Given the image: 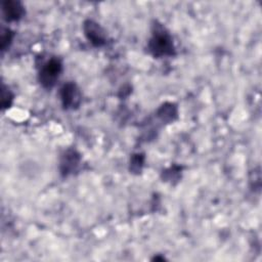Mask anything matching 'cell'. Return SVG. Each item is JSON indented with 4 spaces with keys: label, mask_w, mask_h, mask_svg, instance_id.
<instances>
[{
    "label": "cell",
    "mask_w": 262,
    "mask_h": 262,
    "mask_svg": "<svg viewBox=\"0 0 262 262\" xmlns=\"http://www.w3.org/2000/svg\"><path fill=\"white\" fill-rule=\"evenodd\" d=\"M147 47L155 57L172 56L175 54L172 37L161 25L154 26L152 36L148 41Z\"/></svg>",
    "instance_id": "1"
},
{
    "label": "cell",
    "mask_w": 262,
    "mask_h": 262,
    "mask_svg": "<svg viewBox=\"0 0 262 262\" xmlns=\"http://www.w3.org/2000/svg\"><path fill=\"white\" fill-rule=\"evenodd\" d=\"M62 71V63L58 57H51L40 69L39 82L45 89H50L56 83Z\"/></svg>",
    "instance_id": "2"
},
{
    "label": "cell",
    "mask_w": 262,
    "mask_h": 262,
    "mask_svg": "<svg viewBox=\"0 0 262 262\" xmlns=\"http://www.w3.org/2000/svg\"><path fill=\"white\" fill-rule=\"evenodd\" d=\"M61 104L64 110L77 108L81 103V92L74 82L62 85L59 91Z\"/></svg>",
    "instance_id": "3"
},
{
    "label": "cell",
    "mask_w": 262,
    "mask_h": 262,
    "mask_svg": "<svg viewBox=\"0 0 262 262\" xmlns=\"http://www.w3.org/2000/svg\"><path fill=\"white\" fill-rule=\"evenodd\" d=\"M84 35L95 47H101L106 43V33L103 28L92 19H87L83 24Z\"/></svg>",
    "instance_id": "4"
},
{
    "label": "cell",
    "mask_w": 262,
    "mask_h": 262,
    "mask_svg": "<svg viewBox=\"0 0 262 262\" xmlns=\"http://www.w3.org/2000/svg\"><path fill=\"white\" fill-rule=\"evenodd\" d=\"M81 162L80 155L75 149H68L60 160V173L62 176L73 174L79 167Z\"/></svg>",
    "instance_id": "5"
},
{
    "label": "cell",
    "mask_w": 262,
    "mask_h": 262,
    "mask_svg": "<svg viewBox=\"0 0 262 262\" xmlns=\"http://www.w3.org/2000/svg\"><path fill=\"white\" fill-rule=\"evenodd\" d=\"M2 11L5 20L15 21L19 20L25 14V8L19 1L6 0L2 3Z\"/></svg>",
    "instance_id": "6"
},
{
    "label": "cell",
    "mask_w": 262,
    "mask_h": 262,
    "mask_svg": "<svg viewBox=\"0 0 262 262\" xmlns=\"http://www.w3.org/2000/svg\"><path fill=\"white\" fill-rule=\"evenodd\" d=\"M158 114L163 121H173L174 118L177 116V108L172 103H165L160 107Z\"/></svg>",
    "instance_id": "7"
},
{
    "label": "cell",
    "mask_w": 262,
    "mask_h": 262,
    "mask_svg": "<svg viewBox=\"0 0 262 262\" xmlns=\"http://www.w3.org/2000/svg\"><path fill=\"white\" fill-rule=\"evenodd\" d=\"M13 32L9 28H2L1 31V50L5 51L11 44L13 39Z\"/></svg>",
    "instance_id": "8"
},
{
    "label": "cell",
    "mask_w": 262,
    "mask_h": 262,
    "mask_svg": "<svg viewBox=\"0 0 262 262\" xmlns=\"http://www.w3.org/2000/svg\"><path fill=\"white\" fill-rule=\"evenodd\" d=\"M12 100H13V95L10 92V90L8 88H6L5 85H2V99H1L2 108L5 110V108L10 107Z\"/></svg>",
    "instance_id": "9"
},
{
    "label": "cell",
    "mask_w": 262,
    "mask_h": 262,
    "mask_svg": "<svg viewBox=\"0 0 262 262\" xmlns=\"http://www.w3.org/2000/svg\"><path fill=\"white\" fill-rule=\"evenodd\" d=\"M143 161H144V157L143 155H134L132 160H131V165H130V170H132L133 172H139L143 166Z\"/></svg>",
    "instance_id": "10"
}]
</instances>
